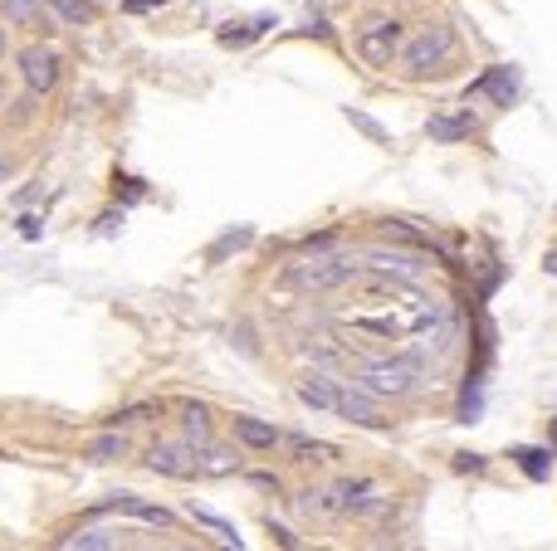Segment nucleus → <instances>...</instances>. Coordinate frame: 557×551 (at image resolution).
<instances>
[{
  "label": "nucleus",
  "instance_id": "obj_21",
  "mask_svg": "<svg viewBox=\"0 0 557 551\" xmlns=\"http://www.w3.org/2000/svg\"><path fill=\"white\" fill-rule=\"evenodd\" d=\"M519 469L543 483V478L553 473V454H548V449H519Z\"/></svg>",
  "mask_w": 557,
  "mask_h": 551
},
{
  "label": "nucleus",
  "instance_id": "obj_2",
  "mask_svg": "<svg viewBox=\"0 0 557 551\" xmlns=\"http://www.w3.org/2000/svg\"><path fill=\"white\" fill-rule=\"evenodd\" d=\"M347 278H357L353 259H347V254H318V249H313V259H303V264L288 268V284L303 288V293H318V288H343Z\"/></svg>",
  "mask_w": 557,
  "mask_h": 551
},
{
  "label": "nucleus",
  "instance_id": "obj_6",
  "mask_svg": "<svg viewBox=\"0 0 557 551\" xmlns=\"http://www.w3.org/2000/svg\"><path fill=\"white\" fill-rule=\"evenodd\" d=\"M20 78L29 83V88L35 93H49L59 83V54L54 49H25V54H20Z\"/></svg>",
  "mask_w": 557,
  "mask_h": 551
},
{
  "label": "nucleus",
  "instance_id": "obj_17",
  "mask_svg": "<svg viewBox=\"0 0 557 551\" xmlns=\"http://www.w3.org/2000/svg\"><path fill=\"white\" fill-rule=\"evenodd\" d=\"M181 430L191 444H201V449H211V424H205V405H186L181 410Z\"/></svg>",
  "mask_w": 557,
  "mask_h": 551
},
{
  "label": "nucleus",
  "instance_id": "obj_28",
  "mask_svg": "<svg viewBox=\"0 0 557 551\" xmlns=\"http://www.w3.org/2000/svg\"><path fill=\"white\" fill-rule=\"evenodd\" d=\"M270 527H274V522H270ZM274 542H278V547H298V537L288 532V527H274Z\"/></svg>",
  "mask_w": 557,
  "mask_h": 551
},
{
  "label": "nucleus",
  "instance_id": "obj_18",
  "mask_svg": "<svg viewBox=\"0 0 557 551\" xmlns=\"http://www.w3.org/2000/svg\"><path fill=\"white\" fill-rule=\"evenodd\" d=\"M288 449L298 454V464H323V459H337V449H333V444H323V440H303V434H288Z\"/></svg>",
  "mask_w": 557,
  "mask_h": 551
},
{
  "label": "nucleus",
  "instance_id": "obj_24",
  "mask_svg": "<svg viewBox=\"0 0 557 551\" xmlns=\"http://www.w3.org/2000/svg\"><path fill=\"white\" fill-rule=\"evenodd\" d=\"M152 415H157V405H132V410L112 415V424H137V420H152Z\"/></svg>",
  "mask_w": 557,
  "mask_h": 551
},
{
  "label": "nucleus",
  "instance_id": "obj_12",
  "mask_svg": "<svg viewBox=\"0 0 557 551\" xmlns=\"http://www.w3.org/2000/svg\"><path fill=\"white\" fill-rule=\"evenodd\" d=\"M430 137L436 142H460V137H470L474 132V118H470V108L464 112H450V118H430Z\"/></svg>",
  "mask_w": 557,
  "mask_h": 551
},
{
  "label": "nucleus",
  "instance_id": "obj_5",
  "mask_svg": "<svg viewBox=\"0 0 557 551\" xmlns=\"http://www.w3.org/2000/svg\"><path fill=\"white\" fill-rule=\"evenodd\" d=\"M396 49H401V20H377L371 29L357 35V54H362L371 69H387L391 59H396Z\"/></svg>",
  "mask_w": 557,
  "mask_h": 551
},
{
  "label": "nucleus",
  "instance_id": "obj_27",
  "mask_svg": "<svg viewBox=\"0 0 557 551\" xmlns=\"http://www.w3.org/2000/svg\"><path fill=\"white\" fill-rule=\"evenodd\" d=\"M39 230H45L39 215H25V220H20V234H25V239H39Z\"/></svg>",
  "mask_w": 557,
  "mask_h": 551
},
{
  "label": "nucleus",
  "instance_id": "obj_10",
  "mask_svg": "<svg viewBox=\"0 0 557 551\" xmlns=\"http://www.w3.org/2000/svg\"><path fill=\"white\" fill-rule=\"evenodd\" d=\"M235 440L245 444V449H260V454H270L278 440H284V434L274 430V424H264V420H250V415H240V420H235Z\"/></svg>",
  "mask_w": 557,
  "mask_h": 551
},
{
  "label": "nucleus",
  "instance_id": "obj_7",
  "mask_svg": "<svg viewBox=\"0 0 557 551\" xmlns=\"http://www.w3.org/2000/svg\"><path fill=\"white\" fill-rule=\"evenodd\" d=\"M333 415H343L347 424H362V430H377V424H381V415L371 410V400H367L362 386H337Z\"/></svg>",
  "mask_w": 557,
  "mask_h": 551
},
{
  "label": "nucleus",
  "instance_id": "obj_16",
  "mask_svg": "<svg viewBox=\"0 0 557 551\" xmlns=\"http://www.w3.org/2000/svg\"><path fill=\"white\" fill-rule=\"evenodd\" d=\"M59 547H69V551H103V547H118V532H108V527H84V532H74V537H64Z\"/></svg>",
  "mask_w": 557,
  "mask_h": 551
},
{
  "label": "nucleus",
  "instance_id": "obj_33",
  "mask_svg": "<svg viewBox=\"0 0 557 551\" xmlns=\"http://www.w3.org/2000/svg\"><path fill=\"white\" fill-rule=\"evenodd\" d=\"M548 268H553V274H557V254H553V259H548Z\"/></svg>",
  "mask_w": 557,
  "mask_h": 551
},
{
  "label": "nucleus",
  "instance_id": "obj_25",
  "mask_svg": "<svg viewBox=\"0 0 557 551\" xmlns=\"http://www.w3.org/2000/svg\"><path fill=\"white\" fill-rule=\"evenodd\" d=\"M235 469V459L230 454H220V449H211L205 454V464H201V473H230Z\"/></svg>",
  "mask_w": 557,
  "mask_h": 551
},
{
  "label": "nucleus",
  "instance_id": "obj_31",
  "mask_svg": "<svg viewBox=\"0 0 557 551\" xmlns=\"http://www.w3.org/2000/svg\"><path fill=\"white\" fill-rule=\"evenodd\" d=\"M118 225H122V215H103V220H98V230H103V234H112Z\"/></svg>",
  "mask_w": 557,
  "mask_h": 551
},
{
  "label": "nucleus",
  "instance_id": "obj_22",
  "mask_svg": "<svg viewBox=\"0 0 557 551\" xmlns=\"http://www.w3.org/2000/svg\"><path fill=\"white\" fill-rule=\"evenodd\" d=\"M250 239H254V230H230V234H220V239L211 244V264H220V259L230 254V249H245Z\"/></svg>",
  "mask_w": 557,
  "mask_h": 551
},
{
  "label": "nucleus",
  "instance_id": "obj_29",
  "mask_svg": "<svg viewBox=\"0 0 557 551\" xmlns=\"http://www.w3.org/2000/svg\"><path fill=\"white\" fill-rule=\"evenodd\" d=\"M460 469H464V473H479V469H484V459H479V454H464Z\"/></svg>",
  "mask_w": 557,
  "mask_h": 551
},
{
  "label": "nucleus",
  "instance_id": "obj_26",
  "mask_svg": "<svg viewBox=\"0 0 557 551\" xmlns=\"http://www.w3.org/2000/svg\"><path fill=\"white\" fill-rule=\"evenodd\" d=\"M347 118H353V122H357V127L367 132L371 142H387V132H381V127H377V122H371V118H362V112H347Z\"/></svg>",
  "mask_w": 557,
  "mask_h": 551
},
{
  "label": "nucleus",
  "instance_id": "obj_23",
  "mask_svg": "<svg viewBox=\"0 0 557 551\" xmlns=\"http://www.w3.org/2000/svg\"><path fill=\"white\" fill-rule=\"evenodd\" d=\"M45 5H54L64 20H74V25H88L93 20V5H84V0H45Z\"/></svg>",
  "mask_w": 557,
  "mask_h": 551
},
{
  "label": "nucleus",
  "instance_id": "obj_30",
  "mask_svg": "<svg viewBox=\"0 0 557 551\" xmlns=\"http://www.w3.org/2000/svg\"><path fill=\"white\" fill-rule=\"evenodd\" d=\"M152 5H162V0H122V10H132V15H137V10H152Z\"/></svg>",
  "mask_w": 557,
  "mask_h": 551
},
{
  "label": "nucleus",
  "instance_id": "obj_1",
  "mask_svg": "<svg viewBox=\"0 0 557 551\" xmlns=\"http://www.w3.org/2000/svg\"><path fill=\"white\" fill-rule=\"evenodd\" d=\"M450 54H455V35H450V29H416V35L396 49L406 74H440V64H445Z\"/></svg>",
  "mask_w": 557,
  "mask_h": 551
},
{
  "label": "nucleus",
  "instance_id": "obj_3",
  "mask_svg": "<svg viewBox=\"0 0 557 551\" xmlns=\"http://www.w3.org/2000/svg\"><path fill=\"white\" fill-rule=\"evenodd\" d=\"M411 381H420V357L406 361H371L362 371V391L367 395H406Z\"/></svg>",
  "mask_w": 557,
  "mask_h": 551
},
{
  "label": "nucleus",
  "instance_id": "obj_11",
  "mask_svg": "<svg viewBox=\"0 0 557 551\" xmlns=\"http://www.w3.org/2000/svg\"><path fill=\"white\" fill-rule=\"evenodd\" d=\"M367 259L381 268V274H401L406 284H420V274H426V264H420L416 254H387V249H371Z\"/></svg>",
  "mask_w": 557,
  "mask_h": 551
},
{
  "label": "nucleus",
  "instance_id": "obj_19",
  "mask_svg": "<svg viewBox=\"0 0 557 551\" xmlns=\"http://www.w3.org/2000/svg\"><path fill=\"white\" fill-rule=\"evenodd\" d=\"M0 15H5L10 25H39V29H45V20H39V0H0Z\"/></svg>",
  "mask_w": 557,
  "mask_h": 551
},
{
  "label": "nucleus",
  "instance_id": "obj_20",
  "mask_svg": "<svg viewBox=\"0 0 557 551\" xmlns=\"http://www.w3.org/2000/svg\"><path fill=\"white\" fill-rule=\"evenodd\" d=\"M122 454H128V440H122L118 430H112V434H103V440H93V444H88V459H93V464H112V459H122Z\"/></svg>",
  "mask_w": 557,
  "mask_h": 551
},
{
  "label": "nucleus",
  "instance_id": "obj_34",
  "mask_svg": "<svg viewBox=\"0 0 557 551\" xmlns=\"http://www.w3.org/2000/svg\"><path fill=\"white\" fill-rule=\"evenodd\" d=\"M0 176H5V161H0Z\"/></svg>",
  "mask_w": 557,
  "mask_h": 551
},
{
  "label": "nucleus",
  "instance_id": "obj_8",
  "mask_svg": "<svg viewBox=\"0 0 557 551\" xmlns=\"http://www.w3.org/2000/svg\"><path fill=\"white\" fill-rule=\"evenodd\" d=\"M470 93H494V103H499V108H509L513 93H519V78H513L509 69L499 64V69H484V74L474 78L470 88H464V98H470Z\"/></svg>",
  "mask_w": 557,
  "mask_h": 551
},
{
  "label": "nucleus",
  "instance_id": "obj_32",
  "mask_svg": "<svg viewBox=\"0 0 557 551\" xmlns=\"http://www.w3.org/2000/svg\"><path fill=\"white\" fill-rule=\"evenodd\" d=\"M0 54H5V29H0Z\"/></svg>",
  "mask_w": 557,
  "mask_h": 551
},
{
  "label": "nucleus",
  "instance_id": "obj_14",
  "mask_svg": "<svg viewBox=\"0 0 557 551\" xmlns=\"http://www.w3.org/2000/svg\"><path fill=\"white\" fill-rule=\"evenodd\" d=\"M298 400H303V405H313V410H333L337 386H333L328 376H308V381H298Z\"/></svg>",
  "mask_w": 557,
  "mask_h": 551
},
{
  "label": "nucleus",
  "instance_id": "obj_4",
  "mask_svg": "<svg viewBox=\"0 0 557 551\" xmlns=\"http://www.w3.org/2000/svg\"><path fill=\"white\" fill-rule=\"evenodd\" d=\"M147 469L167 473V478H195V473H201V459H195L191 440H157V444H152V454H147Z\"/></svg>",
  "mask_w": 557,
  "mask_h": 551
},
{
  "label": "nucleus",
  "instance_id": "obj_9",
  "mask_svg": "<svg viewBox=\"0 0 557 551\" xmlns=\"http://www.w3.org/2000/svg\"><path fill=\"white\" fill-rule=\"evenodd\" d=\"M103 513H128V517H142V522H152V527H171V513H167V507L142 503V498H132V493L108 498V503H103Z\"/></svg>",
  "mask_w": 557,
  "mask_h": 551
},
{
  "label": "nucleus",
  "instance_id": "obj_13",
  "mask_svg": "<svg viewBox=\"0 0 557 551\" xmlns=\"http://www.w3.org/2000/svg\"><path fill=\"white\" fill-rule=\"evenodd\" d=\"M264 29H274V15L245 20V25H225V29H220V45H230V49H240V45H254V39H260Z\"/></svg>",
  "mask_w": 557,
  "mask_h": 551
},
{
  "label": "nucleus",
  "instance_id": "obj_15",
  "mask_svg": "<svg viewBox=\"0 0 557 551\" xmlns=\"http://www.w3.org/2000/svg\"><path fill=\"white\" fill-rule=\"evenodd\" d=\"M191 517H195V527H205V532H215L225 547H245L240 542V527L235 522H225V517H215V513H205V507H191Z\"/></svg>",
  "mask_w": 557,
  "mask_h": 551
}]
</instances>
